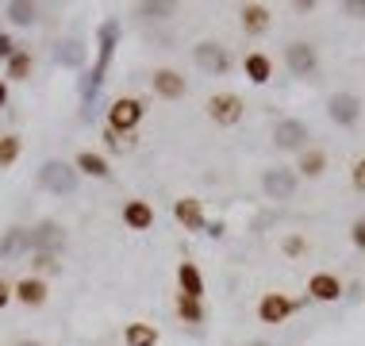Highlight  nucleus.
Segmentation results:
<instances>
[{"mask_svg": "<svg viewBox=\"0 0 365 346\" xmlns=\"http://www.w3.org/2000/svg\"><path fill=\"white\" fill-rule=\"evenodd\" d=\"M284 66H289L292 77H315V69H319V51H315V43L292 39V43L284 46Z\"/></svg>", "mask_w": 365, "mask_h": 346, "instance_id": "6", "label": "nucleus"}, {"mask_svg": "<svg viewBox=\"0 0 365 346\" xmlns=\"http://www.w3.org/2000/svg\"><path fill=\"white\" fill-rule=\"evenodd\" d=\"M123 223L131 227V231H150L154 227V208L146 200H127L123 204Z\"/></svg>", "mask_w": 365, "mask_h": 346, "instance_id": "21", "label": "nucleus"}, {"mask_svg": "<svg viewBox=\"0 0 365 346\" xmlns=\"http://www.w3.org/2000/svg\"><path fill=\"white\" fill-rule=\"evenodd\" d=\"M150 88H154V96H162V101H181V96L189 93V81H185V73L162 66V69L150 73Z\"/></svg>", "mask_w": 365, "mask_h": 346, "instance_id": "11", "label": "nucleus"}, {"mask_svg": "<svg viewBox=\"0 0 365 346\" xmlns=\"http://www.w3.org/2000/svg\"><path fill=\"white\" fill-rule=\"evenodd\" d=\"M31 69H35V54L31 51H16L12 58H8L4 77H8V81H27V77H31Z\"/></svg>", "mask_w": 365, "mask_h": 346, "instance_id": "23", "label": "nucleus"}, {"mask_svg": "<svg viewBox=\"0 0 365 346\" xmlns=\"http://www.w3.org/2000/svg\"><path fill=\"white\" fill-rule=\"evenodd\" d=\"M19 346H38V342H19Z\"/></svg>", "mask_w": 365, "mask_h": 346, "instance_id": "39", "label": "nucleus"}, {"mask_svg": "<svg viewBox=\"0 0 365 346\" xmlns=\"http://www.w3.org/2000/svg\"><path fill=\"white\" fill-rule=\"evenodd\" d=\"M66 246V227L58 220H43L38 227H31V250L35 254H58Z\"/></svg>", "mask_w": 365, "mask_h": 346, "instance_id": "12", "label": "nucleus"}, {"mask_svg": "<svg viewBox=\"0 0 365 346\" xmlns=\"http://www.w3.org/2000/svg\"><path fill=\"white\" fill-rule=\"evenodd\" d=\"M4 104H8V85L0 81V108H4Z\"/></svg>", "mask_w": 365, "mask_h": 346, "instance_id": "38", "label": "nucleus"}, {"mask_svg": "<svg viewBox=\"0 0 365 346\" xmlns=\"http://www.w3.org/2000/svg\"><path fill=\"white\" fill-rule=\"evenodd\" d=\"M54 58L62 66H81L85 62V46H81V39H66V43H58V51H54Z\"/></svg>", "mask_w": 365, "mask_h": 346, "instance_id": "27", "label": "nucleus"}, {"mask_svg": "<svg viewBox=\"0 0 365 346\" xmlns=\"http://www.w3.org/2000/svg\"><path fill=\"white\" fill-rule=\"evenodd\" d=\"M77 173L70 162H62V158H51V162H43V170H38V185H43L46 193L54 196H70L77 193Z\"/></svg>", "mask_w": 365, "mask_h": 346, "instance_id": "2", "label": "nucleus"}, {"mask_svg": "<svg viewBox=\"0 0 365 346\" xmlns=\"http://www.w3.org/2000/svg\"><path fill=\"white\" fill-rule=\"evenodd\" d=\"M281 250L289 254V258H300V254H308V239H304V235H284Z\"/></svg>", "mask_w": 365, "mask_h": 346, "instance_id": "29", "label": "nucleus"}, {"mask_svg": "<svg viewBox=\"0 0 365 346\" xmlns=\"http://www.w3.org/2000/svg\"><path fill=\"white\" fill-rule=\"evenodd\" d=\"M239 24H242L246 35H265L269 24H273V12L265 4H242L239 8Z\"/></svg>", "mask_w": 365, "mask_h": 346, "instance_id": "15", "label": "nucleus"}, {"mask_svg": "<svg viewBox=\"0 0 365 346\" xmlns=\"http://www.w3.org/2000/svg\"><path fill=\"white\" fill-rule=\"evenodd\" d=\"M115 35H120V27H115V19H108V24L101 27V51H96V66L81 77V101L85 104H93L96 88H101L104 73H108V62H112V51H115Z\"/></svg>", "mask_w": 365, "mask_h": 346, "instance_id": "1", "label": "nucleus"}, {"mask_svg": "<svg viewBox=\"0 0 365 346\" xmlns=\"http://www.w3.org/2000/svg\"><path fill=\"white\" fill-rule=\"evenodd\" d=\"M177 289H181V296L204 300V277H200V270H196V262H181V265H177Z\"/></svg>", "mask_w": 365, "mask_h": 346, "instance_id": "18", "label": "nucleus"}, {"mask_svg": "<svg viewBox=\"0 0 365 346\" xmlns=\"http://www.w3.org/2000/svg\"><path fill=\"white\" fill-rule=\"evenodd\" d=\"M8 300H12V285H8L4 277H0V312L8 308Z\"/></svg>", "mask_w": 365, "mask_h": 346, "instance_id": "36", "label": "nucleus"}, {"mask_svg": "<svg viewBox=\"0 0 365 346\" xmlns=\"http://www.w3.org/2000/svg\"><path fill=\"white\" fill-rule=\"evenodd\" d=\"M204 108H208V120L215 127H235V123H242V116H246V101L239 93H212Z\"/></svg>", "mask_w": 365, "mask_h": 346, "instance_id": "5", "label": "nucleus"}, {"mask_svg": "<svg viewBox=\"0 0 365 346\" xmlns=\"http://www.w3.org/2000/svg\"><path fill=\"white\" fill-rule=\"evenodd\" d=\"M139 12H143L146 19H165V16L177 12V4H139Z\"/></svg>", "mask_w": 365, "mask_h": 346, "instance_id": "30", "label": "nucleus"}, {"mask_svg": "<svg viewBox=\"0 0 365 346\" xmlns=\"http://www.w3.org/2000/svg\"><path fill=\"white\" fill-rule=\"evenodd\" d=\"M350 243L358 246V250H365V215H358V220H354V227H350Z\"/></svg>", "mask_w": 365, "mask_h": 346, "instance_id": "33", "label": "nucleus"}, {"mask_svg": "<svg viewBox=\"0 0 365 346\" xmlns=\"http://www.w3.org/2000/svg\"><path fill=\"white\" fill-rule=\"evenodd\" d=\"M143 116H146V108H143L139 96H120V101H112V108H108V131L127 138L143 123Z\"/></svg>", "mask_w": 365, "mask_h": 346, "instance_id": "3", "label": "nucleus"}, {"mask_svg": "<svg viewBox=\"0 0 365 346\" xmlns=\"http://www.w3.org/2000/svg\"><path fill=\"white\" fill-rule=\"evenodd\" d=\"M35 265H38V270H58L54 254H35Z\"/></svg>", "mask_w": 365, "mask_h": 346, "instance_id": "35", "label": "nucleus"}, {"mask_svg": "<svg viewBox=\"0 0 365 346\" xmlns=\"http://www.w3.org/2000/svg\"><path fill=\"white\" fill-rule=\"evenodd\" d=\"M327 116L339 127H358L361 123V96L358 93H334L327 101Z\"/></svg>", "mask_w": 365, "mask_h": 346, "instance_id": "9", "label": "nucleus"}, {"mask_svg": "<svg viewBox=\"0 0 365 346\" xmlns=\"http://www.w3.org/2000/svg\"><path fill=\"white\" fill-rule=\"evenodd\" d=\"M73 170H77V173L96 177V181L112 177V166H108V158H104V154H96V151H77V158H73Z\"/></svg>", "mask_w": 365, "mask_h": 346, "instance_id": "19", "label": "nucleus"}, {"mask_svg": "<svg viewBox=\"0 0 365 346\" xmlns=\"http://www.w3.org/2000/svg\"><path fill=\"white\" fill-rule=\"evenodd\" d=\"M19 51V46L12 43V35H4V31H0V58H4V62H8V58H12Z\"/></svg>", "mask_w": 365, "mask_h": 346, "instance_id": "34", "label": "nucleus"}, {"mask_svg": "<svg viewBox=\"0 0 365 346\" xmlns=\"http://www.w3.org/2000/svg\"><path fill=\"white\" fill-rule=\"evenodd\" d=\"M296 308H300V300H292V296H284V292H265L262 304H258V320L269 323V327H277V323H284Z\"/></svg>", "mask_w": 365, "mask_h": 346, "instance_id": "10", "label": "nucleus"}, {"mask_svg": "<svg viewBox=\"0 0 365 346\" xmlns=\"http://www.w3.org/2000/svg\"><path fill=\"white\" fill-rule=\"evenodd\" d=\"M308 138H312V131H308V123L304 120H277V127H273V146L277 151H308Z\"/></svg>", "mask_w": 365, "mask_h": 346, "instance_id": "8", "label": "nucleus"}, {"mask_svg": "<svg viewBox=\"0 0 365 346\" xmlns=\"http://www.w3.org/2000/svg\"><path fill=\"white\" fill-rule=\"evenodd\" d=\"M350 181H354V189H358L365 196V158H358L354 162V170H350Z\"/></svg>", "mask_w": 365, "mask_h": 346, "instance_id": "32", "label": "nucleus"}, {"mask_svg": "<svg viewBox=\"0 0 365 346\" xmlns=\"http://www.w3.org/2000/svg\"><path fill=\"white\" fill-rule=\"evenodd\" d=\"M296 173L308 177V181L323 177V173H327V151H323V146H308V151H300V158H296Z\"/></svg>", "mask_w": 365, "mask_h": 346, "instance_id": "17", "label": "nucleus"}, {"mask_svg": "<svg viewBox=\"0 0 365 346\" xmlns=\"http://www.w3.org/2000/svg\"><path fill=\"white\" fill-rule=\"evenodd\" d=\"M173 308H177V320H181V323H204V300H192V296L177 292Z\"/></svg>", "mask_w": 365, "mask_h": 346, "instance_id": "25", "label": "nucleus"}, {"mask_svg": "<svg viewBox=\"0 0 365 346\" xmlns=\"http://www.w3.org/2000/svg\"><path fill=\"white\" fill-rule=\"evenodd\" d=\"M296 185H300V173L289 170V166H273V170L262 173V193L269 196V200H292Z\"/></svg>", "mask_w": 365, "mask_h": 346, "instance_id": "7", "label": "nucleus"}, {"mask_svg": "<svg viewBox=\"0 0 365 346\" xmlns=\"http://www.w3.org/2000/svg\"><path fill=\"white\" fill-rule=\"evenodd\" d=\"M342 12H350V16H365V0H350V4H342Z\"/></svg>", "mask_w": 365, "mask_h": 346, "instance_id": "37", "label": "nucleus"}, {"mask_svg": "<svg viewBox=\"0 0 365 346\" xmlns=\"http://www.w3.org/2000/svg\"><path fill=\"white\" fill-rule=\"evenodd\" d=\"M242 73L250 77L254 85H265L273 77V58L269 54H262V51H250L242 58Z\"/></svg>", "mask_w": 365, "mask_h": 346, "instance_id": "20", "label": "nucleus"}, {"mask_svg": "<svg viewBox=\"0 0 365 346\" xmlns=\"http://www.w3.org/2000/svg\"><path fill=\"white\" fill-rule=\"evenodd\" d=\"M131 143H135V138H123V135H115V131H104V146H108V151H127Z\"/></svg>", "mask_w": 365, "mask_h": 346, "instance_id": "31", "label": "nucleus"}, {"mask_svg": "<svg viewBox=\"0 0 365 346\" xmlns=\"http://www.w3.org/2000/svg\"><path fill=\"white\" fill-rule=\"evenodd\" d=\"M192 62L204 69L208 77H223V73H231V51H227L223 43H215V39H200V43L192 46Z\"/></svg>", "mask_w": 365, "mask_h": 346, "instance_id": "4", "label": "nucleus"}, {"mask_svg": "<svg viewBox=\"0 0 365 346\" xmlns=\"http://www.w3.org/2000/svg\"><path fill=\"white\" fill-rule=\"evenodd\" d=\"M4 16L12 19L16 27H31L35 19H38V8L27 4V0H12V4H4Z\"/></svg>", "mask_w": 365, "mask_h": 346, "instance_id": "26", "label": "nucleus"}, {"mask_svg": "<svg viewBox=\"0 0 365 346\" xmlns=\"http://www.w3.org/2000/svg\"><path fill=\"white\" fill-rule=\"evenodd\" d=\"M173 220L185 227V231H204L208 220H204V204L196 200V196H181V200H173Z\"/></svg>", "mask_w": 365, "mask_h": 346, "instance_id": "14", "label": "nucleus"}, {"mask_svg": "<svg viewBox=\"0 0 365 346\" xmlns=\"http://www.w3.org/2000/svg\"><path fill=\"white\" fill-rule=\"evenodd\" d=\"M19 151H24V138H19V135H0V170L16 166Z\"/></svg>", "mask_w": 365, "mask_h": 346, "instance_id": "28", "label": "nucleus"}, {"mask_svg": "<svg viewBox=\"0 0 365 346\" xmlns=\"http://www.w3.org/2000/svg\"><path fill=\"white\" fill-rule=\"evenodd\" d=\"M123 342L127 346H158V327L154 323H127Z\"/></svg>", "mask_w": 365, "mask_h": 346, "instance_id": "24", "label": "nucleus"}, {"mask_svg": "<svg viewBox=\"0 0 365 346\" xmlns=\"http://www.w3.org/2000/svg\"><path fill=\"white\" fill-rule=\"evenodd\" d=\"M46 296H51V289H46L43 277H19L12 285V300H19L24 308H43Z\"/></svg>", "mask_w": 365, "mask_h": 346, "instance_id": "13", "label": "nucleus"}, {"mask_svg": "<svg viewBox=\"0 0 365 346\" xmlns=\"http://www.w3.org/2000/svg\"><path fill=\"white\" fill-rule=\"evenodd\" d=\"M31 250V231H24V227H12V231L0 239V258H16V254Z\"/></svg>", "mask_w": 365, "mask_h": 346, "instance_id": "22", "label": "nucleus"}, {"mask_svg": "<svg viewBox=\"0 0 365 346\" xmlns=\"http://www.w3.org/2000/svg\"><path fill=\"white\" fill-rule=\"evenodd\" d=\"M308 296H312V300L331 304V300H339V296H342V281H339L334 273H327V270H323V273H312V277H308Z\"/></svg>", "mask_w": 365, "mask_h": 346, "instance_id": "16", "label": "nucleus"}]
</instances>
